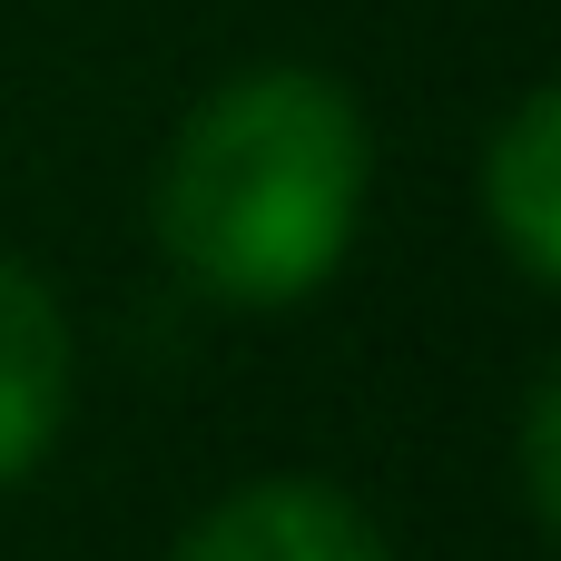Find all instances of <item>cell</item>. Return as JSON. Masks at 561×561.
Wrapping results in <instances>:
<instances>
[{"label": "cell", "instance_id": "cell-2", "mask_svg": "<svg viewBox=\"0 0 561 561\" xmlns=\"http://www.w3.org/2000/svg\"><path fill=\"white\" fill-rule=\"evenodd\" d=\"M168 561H394V542L355 493H335L316 473H276V483L207 503L168 542Z\"/></svg>", "mask_w": 561, "mask_h": 561}, {"label": "cell", "instance_id": "cell-4", "mask_svg": "<svg viewBox=\"0 0 561 561\" xmlns=\"http://www.w3.org/2000/svg\"><path fill=\"white\" fill-rule=\"evenodd\" d=\"M483 227L503 237L523 286H561V99L523 89L483 148Z\"/></svg>", "mask_w": 561, "mask_h": 561}, {"label": "cell", "instance_id": "cell-3", "mask_svg": "<svg viewBox=\"0 0 561 561\" xmlns=\"http://www.w3.org/2000/svg\"><path fill=\"white\" fill-rule=\"evenodd\" d=\"M69 394H79V335L39 286V266L0 256V493L49 463Z\"/></svg>", "mask_w": 561, "mask_h": 561}, {"label": "cell", "instance_id": "cell-5", "mask_svg": "<svg viewBox=\"0 0 561 561\" xmlns=\"http://www.w3.org/2000/svg\"><path fill=\"white\" fill-rule=\"evenodd\" d=\"M513 434H523V513H533V533L552 542L561 533V375H533Z\"/></svg>", "mask_w": 561, "mask_h": 561}, {"label": "cell", "instance_id": "cell-1", "mask_svg": "<svg viewBox=\"0 0 561 561\" xmlns=\"http://www.w3.org/2000/svg\"><path fill=\"white\" fill-rule=\"evenodd\" d=\"M375 138L345 79L325 69H237L207 89L158 168V247L217 306H296L316 296L365 217Z\"/></svg>", "mask_w": 561, "mask_h": 561}]
</instances>
